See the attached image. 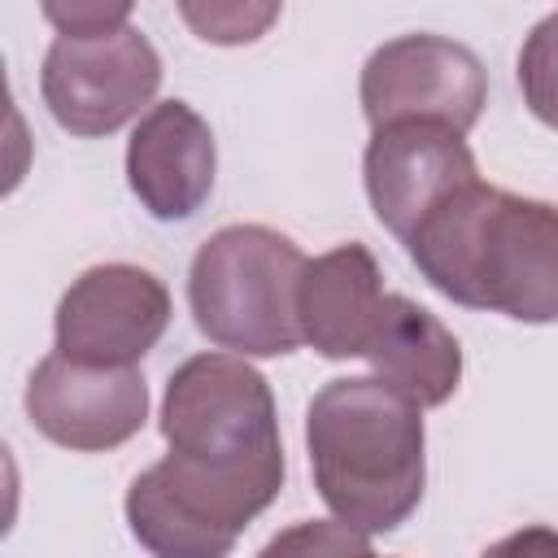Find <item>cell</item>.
<instances>
[{"label": "cell", "mask_w": 558, "mask_h": 558, "mask_svg": "<svg viewBox=\"0 0 558 558\" xmlns=\"http://www.w3.org/2000/svg\"><path fill=\"white\" fill-rule=\"evenodd\" d=\"M170 327L166 283L131 262L83 270L57 301L52 336L61 357L78 366H135Z\"/></svg>", "instance_id": "52a82bcc"}, {"label": "cell", "mask_w": 558, "mask_h": 558, "mask_svg": "<svg viewBox=\"0 0 558 558\" xmlns=\"http://www.w3.org/2000/svg\"><path fill=\"white\" fill-rule=\"evenodd\" d=\"M366 362L375 379L405 392L414 405H445L462 384V344L418 301L388 292Z\"/></svg>", "instance_id": "7c38bea8"}, {"label": "cell", "mask_w": 558, "mask_h": 558, "mask_svg": "<svg viewBox=\"0 0 558 558\" xmlns=\"http://www.w3.org/2000/svg\"><path fill=\"white\" fill-rule=\"evenodd\" d=\"M161 87V57L144 31L122 26L109 35H57L44 70L39 92L57 126L70 135L96 140L113 135Z\"/></svg>", "instance_id": "5b68a950"}, {"label": "cell", "mask_w": 558, "mask_h": 558, "mask_svg": "<svg viewBox=\"0 0 558 558\" xmlns=\"http://www.w3.org/2000/svg\"><path fill=\"white\" fill-rule=\"evenodd\" d=\"M480 558H558V532L545 523H532V527H519V532L493 541Z\"/></svg>", "instance_id": "e0dca14e"}, {"label": "cell", "mask_w": 558, "mask_h": 558, "mask_svg": "<svg viewBox=\"0 0 558 558\" xmlns=\"http://www.w3.org/2000/svg\"><path fill=\"white\" fill-rule=\"evenodd\" d=\"M362 179L375 218L405 244L453 192L480 179L466 140L440 122H392L371 131Z\"/></svg>", "instance_id": "9c48e42d"}, {"label": "cell", "mask_w": 558, "mask_h": 558, "mask_svg": "<svg viewBox=\"0 0 558 558\" xmlns=\"http://www.w3.org/2000/svg\"><path fill=\"white\" fill-rule=\"evenodd\" d=\"M305 253L275 227L231 222L214 231L187 270V305L201 336L235 357H283L305 344L296 292Z\"/></svg>", "instance_id": "277c9868"}, {"label": "cell", "mask_w": 558, "mask_h": 558, "mask_svg": "<svg viewBox=\"0 0 558 558\" xmlns=\"http://www.w3.org/2000/svg\"><path fill=\"white\" fill-rule=\"evenodd\" d=\"M418 275L466 310L558 323V205L466 183L405 240Z\"/></svg>", "instance_id": "7a4b0ae2"}, {"label": "cell", "mask_w": 558, "mask_h": 558, "mask_svg": "<svg viewBox=\"0 0 558 558\" xmlns=\"http://www.w3.org/2000/svg\"><path fill=\"white\" fill-rule=\"evenodd\" d=\"M26 414L52 445L105 453L144 427L148 384L135 366H78L61 353H48L26 384Z\"/></svg>", "instance_id": "ba28073f"}, {"label": "cell", "mask_w": 558, "mask_h": 558, "mask_svg": "<svg viewBox=\"0 0 558 558\" xmlns=\"http://www.w3.org/2000/svg\"><path fill=\"white\" fill-rule=\"evenodd\" d=\"M214 131L187 100L153 105L126 140V183L157 222L192 218L214 192Z\"/></svg>", "instance_id": "30bf717a"}, {"label": "cell", "mask_w": 558, "mask_h": 558, "mask_svg": "<svg viewBox=\"0 0 558 558\" xmlns=\"http://www.w3.org/2000/svg\"><path fill=\"white\" fill-rule=\"evenodd\" d=\"M362 113L371 131L392 122H440L466 135L488 100L484 61L445 35H397L362 65Z\"/></svg>", "instance_id": "8992f818"}, {"label": "cell", "mask_w": 558, "mask_h": 558, "mask_svg": "<svg viewBox=\"0 0 558 558\" xmlns=\"http://www.w3.org/2000/svg\"><path fill=\"white\" fill-rule=\"evenodd\" d=\"M257 558H379L362 532L340 519H305L262 545Z\"/></svg>", "instance_id": "5bb4252c"}, {"label": "cell", "mask_w": 558, "mask_h": 558, "mask_svg": "<svg viewBox=\"0 0 558 558\" xmlns=\"http://www.w3.org/2000/svg\"><path fill=\"white\" fill-rule=\"evenodd\" d=\"M170 453L126 488L131 536L153 558H227L283 488L275 392L235 353H196L161 397Z\"/></svg>", "instance_id": "6da1fadb"}, {"label": "cell", "mask_w": 558, "mask_h": 558, "mask_svg": "<svg viewBox=\"0 0 558 558\" xmlns=\"http://www.w3.org/2000/svg\"><path fill=\"white\" fill-rule=\"evenodd\" d=\"M384 296L388 292L379 283V262L357 240L336 244L331 253L305 262L296 292V318L305 344L331 362L366 357L384 314Z\"/></svg>", "instance_id": "8fae6325"}, {"label": "cell", "mask_w": 558, "mask_h": 558, "mask_svg": "<svg viewBox=\"0 0 558 558\" xmlns=\"http://www.w3.org/2000/svg\"><path fill=\"white\" fill-rule=\"evenodd\" d=\"M44 17L57 26V35H109L131 26V4L126 0H78V4H44Z\"/></svg>", "instance_id": "2e32d148"}, {"label": "cell", "mask_w": 558, "mask_h": 558, "mask_svg": "<svg viewBox=\"0 0 558 558\" xmlns=\"http://www.w3.org/2000/svg\"><path fill=\"white\" fill-rule=\"evenodd\" d=\"M305 449L323 506L362 536L397 532L423 501V405L375 375H344L314 392Z\"/></svg>", "instance_id": "3957f363"}, {"label": "cell", "mask_w": 558, "mask_h": 558, "mask_svg": "<svg viewBox=\"0 0 558 558\" xmlns=\"http://www.w3.org/2000/svg\"><path fill=\"white\" fill-rule=\"evenodd\" d=\"M519 92L523 105L558 131V9L545 13L519 48Z\"/></svg>", "instance_id": "4fadbf2b"}, {"label": "cell", "mask_w": 558, "mask_h": 558, "mask_svg": "<svg viewBox=\"0 0 558 558\" xmlns=\"http://www.w3.org/2000/svg\"><path fill=\"white\" fill-rule=\"evenodd\" d=\"M205 44H253L279 17V4H179Z\"/></svg>", "instance_id": "9a60e30c"}]
</instances>
